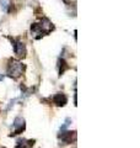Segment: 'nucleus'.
Here are the masks:
<instances>
[{
	"instance_id": "nucleus-1",
	"label": "nucleus",
	"mask_w": 140,
	"mask_h": 148,
	"mask_svg": "<svg viewBox=\"0 0 140 148\" xmlns=\"http://www.w3.org/2000/svg\"><path fill=\"white\" fill-rule=\"evenodd\" d=\"M22 71H23V67L20 62L17 61H10L9 63V67H7V74L10 75L11 78H18L22 74Z\"/></svg>"
},
{
	"instance_id": "nucleus-2",
	"label": "nucleus",
	"mask_w": 140,
	"mask_h": 148,
	"mask_svg": "<svg viewBox=\"0 0 140 148\" xmlns=\"http://www.w3.org/2000/svg\"><path fill=\"white\" fill-rule=\"evenodd\" d=\"M14 133H12V136H15V135H18L20 132L23 131V128H25V120L21 119V117H16L15 119V121H14Z\"/></svg>"
},
{
	"instance_id": "nucleus-3",
	"label": "nucleus",
	"mask_w": 140,
	"mask_h": 148,
	"mask_svg": "<svg viewBox=\"0 0 140 148\" xmlns=\"http://www.w3.org/2000/svg\"><path fill=\"white\" fill-rule=\"evenodd\" d=\"M75 137H76L75 132H70V131L62 132V135H59V138L62 140L63 143H65V145H68V143H71V141L75 140Z\"/></svg>"
},
{
	"instance_id": "nucleus-4",
	"label": "nucleus",
	"mask_w": 140,
	"mask_h": 148,
	"mask_svg": "<svg viewBox=\"0 0 140 148\" xmlns=\"http://www.w3.org/2000/svg\"><path fill=\"white\" fill-rule=\"evenodd\" d=\"M53 103L57 106H64L65 104L68 103V98H67V95L65 94H63V92H58V94L54 95Z\"/></svg>"
},
{
	"instance_id": "nucleus-5",
	"label": "nucleus",
	"mask_w": 140,
	"mask_h": 148,
	"mask_svg": "<svg viewBox=\"0 0 140 148\" xmlns=\"http://www.w3.org/2000/svg\"><path fill=\"white\" fill-rule=\"evenodd\" d=\"M14 51H15V53L18 57H25L26 56V47L22 42H16L14 45Z\"/></svg>"
},
{
	"instance_id": "nucleus-6",
	"label": "nucleus",
	"mask_w": 140,
	"mask_h": 148,
	"mask_svg": "<svg viewBox=\"0 0 140 148\" xmlns=\"http://www.w3.org/2000/svg\"><path fill=\"white\" fill-rule=\"evenodd\" d=\"M33 142L35 141H27V140H20L17 142V145L15 148H31L32 146H33Z\"/></svg>"
}]
</instances>
